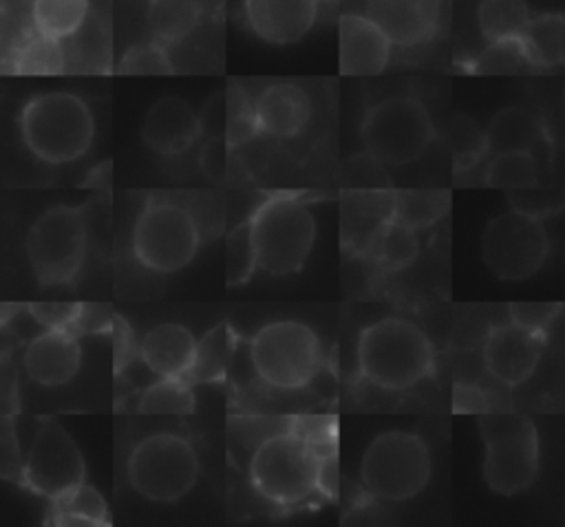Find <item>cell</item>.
Instances as JSON below:
<instances>
[{
  "instance_id": "cell-3",
  "label": "cell",
  "mask_w": 565,
  "mask_h": 527,
  "mask_svg": "<svg viewBox=\"0 0 565 527\" xmlns=\"http://www.w3.org/2000/svg\"><path fill=\"white\" fill-rule=\"evenodd\" d=\"M435 364L428 335L411 320L388 315L358 337V366L366 381L384 390H406L430 375Z\"/></svg>"
},
{
  "instance_id": "cell-43",
  "label": "cell",
  "mask_w": 565,
  "mask_h": 527,
  "mask_svg": "<svg viewBox=\"0 0 565 527\" xmlns=\"http://www.w3.org/2000/svg\"><path fill=\"white\" fill-rule=\"evenodd\" d=\"M113 355H115V373H121L132 359L135 355L139 353V346L135 342V335L128 326V322L119 315H115V322H113Z\"/></svg>"
},
{
  "instance_id": "cell-25",
  "label": "cell",
  "mask_w": 565,
  "mask_h": 527,
  "mask_svg": "<svg viewBox=\"0 0 565 527\" xmlns=\"http://www.w3.org/2000/svg\"><path fill=\"white\" fill-rule=\"evenodd\" d=\"M201 20V0H146V26L150 40L168 49L192 37Z\"/></svg>"
},
{
  "instance_id": "cell-24",
  "label": "cell",
  "mask_w": 565,
  "mask_h": 527,
  "mask_svg": "<svg viewBox=\"0 0 565 527\" xmlns=\"http://www.w3.org/2000/svg\"><path fill=\"white\" fill-rule=\"evenodd\" d=\"M543 139V123L534 112L521 106L501 108L486 126V143L490 157L503 152H534Z\"/></svg>"
},
{
  "instance_id": "cell-8",
  "label": "cell",
  "mask_w": 565,
  "mask_h": 527,
  "mask_svg": "<svg viewBox=\"0 0 565 527\" xmlns=\"http://www.w3.org/2000/svg\"><path fill=\"white\" fill-rule=\"evenodd\" d=\"M433 461L422 437L406 430L377 434L362 454L360 476L364 490L388 503L417 496L430 481Z\"/></svg>"
},
{
  "instance_id": "cell-10",
  "label": "cell",
  "mask_w": 565,
  "mask_h": 527,
  "mask_svg": "<svg viewBox=\"0 0 565 527\" xmlns=\"http://www.w3.org/2000/svg\"><path fill=\"white\" fill-rule=\"evenodd\" d=\"M128 481L152 503L183 498L199 478V454L177 432H154L135 443L128 454Z\"/></svg>"
},
{
  "instance_id": "cell-31",
  "label": "cell",
  "mask_w": 565,
  "mask_h": 527,
  "mask_svg": "<svg viewBox=\"0 0 565 527\" xmlns=\"http://www.w3.org/2000/svg\"><path fill=\"white\" fill-rule=\"evenodd\" d=\"M486 185L497 190H530L539 185V163L534 152L492 154L486 165Z\"/></svg>"
},
{
  "instance_id": "cell-27",
  "label": "cell",
  "mask_w": 565,
  "mask_h": 527,
  "mask_svg": "<svg viewBox=\"0 0 565 527\" xmlns=\"http://www.w3.org/2000/svg\"><path fill=\"white\" fill-rule=\"evenodd\" d=\"M4 68L20 75H57L66 71V55L60 42L22 31L11 53L4 55Z\"/></svg>"
},
{
  "instance_id": "cell-23",
  "label": "cell",
  "mask_w": 565,
  "mask_h": 527,
  "mask_svg": "<svg viewBox=\"0 0 565 527\" xmlns=\"http://www.w3.org/2000/svg\"><path fill=\"white\" fill-rule=\"evenodd\" d=\"M93 0H26V31L68 42L90 24Z\"/></svg>"
},
{
  "instance_id": "cell-22",
  "label": "cell",
  "mask_w": 565,
  "mask_h": 527,
  "mask_svg": "<svg viewBox=\"0 0 565 527\" xmlns=\"http://www.w3.org/2000/svg\"><path fill=\"white\" fill-rule=\"evenodd\" d=\"M199 340L179 322L152 326L139 342V357L157 377H188Z\"/></svg>"
},
{
  "instance_id": "cell-33",
  "label": "cell",
  "mask_w": 565,
  "mask_h": 527,
  "mask_svg": "<svg viewBox=\"0 0 565 527\" xmlns=\"http://www.w3.org/2000/svg\"><path fill=\"white\" fill-rule=\"evenodd\" d=\"M196 408V399L188 377H159L150 384L137 404L143 415H190Z\"/></svg>"
},
{
  "instance_id": "cell-1",
  "label": "cell",
  "mask_w": 565,
  "mask_h": 527,
  "mask_svg": "<svg viewBox=\"0 0 565 527\" xmlns=\"http://www.w3.org/2000/svg\"><path fill=\"white\" fill-rule=\"evenodd\" d=\"M324 443L331 439H316L300 428L263 439L249 459V481L256 494L280 507L307 501L327 478L331 452H322Z\"/></svg>"
},
{
  "instance_id": "cell-36",
  "label": "cell",
  "mask_w": 565,
  "mask_h": 527,
  "mask_svg": "<svg viewBox=\"0 0 565 527\" xmlns=\"http://www.w3.org/2000/svg\"><path fill=\"white\" fill-rule=\"evenodd\" d=\"M258 123L254 115V97H249L241 88L227 90V106H225V141L230 148L243 146L258 137Z\"/></svg>"
},
{
  "instance_id": "cell-14",
  "label": "cell",
  "mask_w": 565,
  "mask_h": 527,
  "mask_svg": "<svg viewBox=\"0 0 565 527\" xmlns=\"http://www.w3.org/2000/svg\"><path fill=\"white\" fill-rule=\"evenodd\" d=\"M324 0H241V20L265 44L300 42L318 22Z\"/></svg>"
},
{
  "instance_id": "cell-26",
  "label": "cell",
  "mask_w": 565,
  "mask_h": 527,
  "mask_svg": "<svg viewBox=\"0 0 565 527\" xmlns=\"http://www.w3.org/2000/svg\"><path fill=\"white\" fill-rule=\"evenodd\" d=\"M532 68H556L565 60V15L545 11L532 15L519 37Z\"/></svg>"
},
{
  "instance_id": "cell-30",
  "label": "cell",
  "mask_w": 565,
  "mask_h": 527,
  "mask_svg": "<svg viewBox=\"0 0 565 527\" xmlns=\"http://www.w3.org/2000/svg\"><path fill=\"white\" fill-rule=\"evenodd\" d=\"M232 355V331L227 322H218L210 329L196 346L194 364L190 368L188 379L192 381H221L227 375Z\"/></svg>"
},
{
  "instance_id": "cell-38",
  "label": "cell",
  "mask_w": 565,
  "mask_h": 527,
  "mask_svg": "<svg viewBox=\"0 0 565 527\" xmlns=\"http://www.w3.org/2000/svg\"><path fill=\"white\" fill-rule=\"evenodd\" d=\"M450 148L457 172L472 168L486 154H490L486 143V130H481L472 119L463 115H457L450 126Z\"/></svg>"
},
{
  "instance_id": "cell-18",
  "label": "cell",
  "mask_w": 565,
  "mask_h": 527,
  "mask_svg": "<svg viewBox=\"0 0 565 527\" xmlns=\"http://www.w3.org/2000/svg\"><path fill=\"white\" fill-rule=\"evenodd\" d=\"M395 218V192L353 190L340 203L342 249L351 256H369L371 247Z\"/></svg>"
},
{
  "instance_id": "cell-12",
  "label": "cell",
  "mask_w": 565,
  "mask_h": 527,
  "mask_svg": "<svg viewBox=\"0 0 565 527\" xmlns=\"http://www.w3.org/2000/svg\"><path fill=\"white\" fill-rule=\"evenodd\" d=\"M550 251L547 234L536 216L519 209L494 216L481 234L486 267L501 280H525L534 276Z\"/></svg>"
},
{
  "instance_id": "cell-40",
  "label": "cell",
  "mask_w": 565,
  "mask_h": 527,
  "mask_svg": "<svg viewBox=\"0 0 565 527\" xmlns=\"http://www.w3.org/2000/svg\"><path fill=\"white\" fill-rule=\"evenodd\" d=\"M561 313V302H512L510 304V318L512 322L547 335V326L556 320Z\"/></svg>"
},
{
  "instance_id": "cell-13",
  "label": "cell",
  "mask_w": 565,
  "mask_h": 527,
  "mask_svg": "<svg viewBox=\"0 0 565 527\" xmlns=\"http://www.w3.org/2000/svg\"><path fill=\"white\" fill-rule=\"evenodd\" d=\"M84 456L73 437L55 419H44L24 459L22 483L53 498L84 483Z\"/></svg>"
},
{
  "instance_id": "cell-42",
  "label": "cell",
  "mask_w": 565,
  "mask_h": 527,
  "mask_svg": "<svg viewBox=\"0 0 565 527\" xmlns=\"http://www.w3.org/2000/svg\"><path fill=\"white\" fill-rule=\"evenodd\" d=\"M115 322V313L106 304L97 302H82L79 313L73 324V333L77 335H97V333H110Z\"/></svg>"
},
{
  "instance_id": "cell-34",
  "label": "cell",
  "mask_w": 565,
  "mask_h": 527,
  "mask_svg": "<svg viewBox=\"0 0 565 527\" xmlns=\"http://www.w3.org/2000/svg\"><path fill=\"white\" fill-rule=\"evenodd\" d=\"M450 207V194L441 190L395 192V218L413 229L430 227Z\"/></svg>"
},
{
  "instance_id": "cell-41",
  "label": "cell",
  "mask_w": 565,
  "mask_h": 527,
  "mask_svg": "<svg viewBox=\"0 0 565 527\" xmlns=\"http://www.w3.org/2000/svg\"><path fill=\"white\" fill-rule=\"evenodd\" d=\"M82 302H29L26 313L44 329H73Z\"/></svg>"
},
{
  "instance_id": "cell-7",
  "label": "cell",
  "mask_w": 565,
  "mask_h": 527,
  "mask_svg": "<svg viewBox=\"0 0 565 527\" xmlns=\"http://www.w3.org/2000/svg\"><path fill=\"white\" fill-rule=\"evenodd\" d=\"M254 373L271 388L307 386L322 366V346L311 326L300 320H274L249 340Z\"/></svg>"
},
{
  "instance_id": "cell-21",
  "label": "cell",
  "mask_w": 565,
  "mask_h": 527,
  "mask_svg": "<svg viewBox=\"0 0 565 527\" xmlns=\"http://www.w3.org/2000/svg\"><path fill=\"white\" fill-rule=\"evenodd\" d=\"M22 364L26 375L42 386L68 384L82 364L77 333L71 329H44L26 344Z\"/></svg>"
},
{
  "instance_id": "cell-11",
  "label": "cell",
  "mask_w": 565,
  "mask_h": 527,
  "mask_svg": "<svg viewBox=\"0 0 565 527\" xmlns=\"http://www.w3.org/2000/svg\"><path fill=\"white\" fill-rule=\"evenodd\" d=\"M86 221L79 207L53 205L29 227L26 260L42 287L68 284L86 256Z\"/></svg>"
},
{
  "instance_id": "cell-15",
  "label": "cell",
  "mask_w": 565,
  "mask_h": 527,
  "mask_svg": "<svg viewBox=\"0 0 565 527\" xmlns=\"http://www.w3.org/2000/svg\"><path fill=\"white\" fill-rule=\"evenodd\" d=\"M545 335L516 322L492 326L483 342L486 370L505 386L523 384L539 366Z\"/></svg>"
},
{
  "instance_id": "cell-6",
  "label": "cell",
  "mask_w": 565,
  "mask_h": 527,
  "mask_svg": "<svg viewBox=\"0 0 565 527\" xmlns=\"http://www.w3.org/2000/svg\"><path fill=\"white\" fill-rule=\"evenodd\" d=\"M486 443L483 478L497 494L512 496L530 487L539 472V434L532 419L519 412L479 415Z\"/></svg>"
},
{
  "instance_id": "cell-4",
  "label": "cell",
  "mask_w": 565,
  "mask_h": 527,
  "mask_svg": "<svg viewBox=\"0 0 565 527\" xmlns=\"http://www.w3.org/2000/svg\"><path fill=\"white\" fill-rule=\"evenodd\" d=\"M360 139L364 152L377 163L402 168L424 157L435 139V123L422 99L388 95L364 110Z\"/></svg>"
},
{
  "instance_id": "cell-16",
  "label": "cell",
  "mask_w": 565,
  "mask_h": 527,
  "mask_svg": "<svg viewBox=\"0 0 565 527\" xmlns=\"http://www.w3.org/2000/svg\"><path fill=\"white\" fill-rule=\"evenodd\" d=\"M386 31L362 9L347 11L338 20V53L342 75H380L393 55Z\"/></svg>"
},
{
  "instance_id": "cell-5",
  "label": "cell",
  "mask_w": 565,
  "mask_h": 527,
  "mask_svg": "<svg viewBox=\"0 0 565 527\" xmlns=\"http://www.w3.org/2000/svg\"><path fill=\"white\" fill-rule=\"evenodd\" d=\"M258 269L271 276L300 271L313 249L316 218L305 201L287 194L265 198L249 218Z\"/></svg>"
},
{
  "instance_id": "cell-44",
  "label": "cell",
  "mask_w": 565,
  "mask_h": 527,
  "mask_svg": "<svg viewBox=\"0 0 565 527\" xmlns=\"http://www.w3.org/2000/svg\"><path fill=\"white\" fill-rule=\"evenodd\" d=\"M227 150H232L230 148V143L225 141V137H212L205 146H203V150H201V157H199V163H201V168H203V172L210 176V179H214V181H221L223 176H225V172H227Z\"/></svg>"
},
{
  "instance_id": "cell-19",
  "label": "cell",
  "mask_w": 565,
  "mask_h": 527,
  "mask_svg": "<svg viewBox=\"0 0 565 527\" xmlns=\"http://www.w3.org/2000/svg\"><path fill=\"white\" fill-rule=\"evenodd\" d=\"M201 132V115L177 95L152 101L141 119V139L159 157L183 154L194 146Z\"/></svg>"
},
{
  "instance_id": "cell-28",
  "label": "cell",
  "mask_w": 565,
  "mask_h": 527,
  "mask_svg": "<svg viewBox=\"0 0 565 527\" xmlns=\"http://www.w3.org/2000/svg\"><path fill=\"white\" fill-rule=\"evenodd\" d=\"M49 514L51 516L46 523H53V525H108L110 523L106 501L95 487L86 483H79L53 496Z\"/></svg>"
},
{
  "instance_id": "cell-37",
  "label": "cell",
  "mask_w": 565,
  "mask_h": 527,
  "mask_svg": "<svg viewBox=\"0 0 565 527\" xmlns=\"http://www.w3.org/2000/svg\"><path fill=\"white\" fill-rule=\"evenodd\" d=\"M172 71L174 62L170 49L154 40L132 44L117 64V73L124 75H168Z\"/></svg>"
},
{
  "instance_id": "cell-17",
  "label": "cell",
  "mask_w": 565,
  "mask_h": 527,
  "mask_svg": "<svg viewBox=\"0 0 565 527\" xmlns=\"http://www.w3.org/2000/svg\"><path fill=\"white\" fill-rule=\"evenodd\" d=\"M362 11L386 31L397 49H417L437 35L444 0H362Z\"/></svg>"
},
{
  "instance_id": "cell-20",
  "label": "cell",
  "mask_w": 565,
  "mask_h": 527,
  "mask_svg": "<svg viewBox=\"0 0 565 527\" xmlns=\"http://www.w3.org/2000/svg\"><path fill=\"white\" fill-rule=\"evenodd\" d=\"M311 97L296 82H271L254 95L258 132L271 139L298 137L311 119Z\"/></svg>"
},
{
  "instance_id": "cell-9",
  "label": "cell",
  "mask_w": 565,
  "mask_h": 527,
  "mask_svg": "<svg viewBox=\"0 0 565 527\" xmlns=\"http://www.w3.org/2000/svg\"><path fill=\"white\" fill-rule=\"evenodd\" d=\"M196 214L170 198H148L132 225V254L150 271L174 273L201 247Z\"/></svg>"
},
{
  "instance_id": "cell-35",
  "label": "cell",
  "mask_w": 565,
  "mask_h": 527,
  "mask_svg": "<svg viewBox=\"0 0 565 527\" xmlns=\"http://www.w3.org/2000/svg\"><path fill=\"white\" fill-rule=\"evenodd\" d=\"M258 269V254L252 236V223L236 225L225 238V282L227 287L245 284Z\"/></svg>"
},
{
  "instance_id": "cell-32",
  "label": "cell",
  "mask_w": 565,
  "mask_h": 527,
  "mask_svg": "<svg viewBox=\"0 0 565 527\" xmlns=\"http://www.w3.org/2000/svg\"><path fill=\"white\" fill-rule=\"evenodd\" d=\"M417 229L393 218L371 247L369 256L377 262V267H382V271L393 273L406 269L417 258Z\"/></svg>"
},
{
  "instance_id": "cell-29",
  "label": "cell",
  "mask_w": 565,
  "mask_h": 527,
  "mask_svg": "<svg viewBox=\"0 0 565 527\" xmlns=\"http://www.w3.org/2000/svg\"><path fill=\"white\" fill-rule=\"evenodd\" d=\"M532 20L525 0H479L477 26L486 42L516 40Z\"/></svg>"
},
{
  "instance_id": "cell-39",
  "label": "cell",
  "mask_w": 565,
  "mask_h": 527,
  "mask_svg": "<svg viewBox=\"0 0 565 527\" xmlns=\"http://www.w3.org/2000/svg\"><path fill=\"white\" fill-rule=\"evenodd\" d=\"M525 66H530V62L523 53V46H521L519 37L516 40L488 42L486 51H481L472 62L475 73H490V75L516 73Z\"/></svg>"
},
{
  "instance_id": "cell-2",
  "label": "cell",
  "mask_w": 565,
  "mask_h": 527,
  "mask_svg": "<svg viewBox=\"0 0 565 527\" xmlns=\"http://www.w3.org/2000/svg\"><path fill=\"white\" fill-rule=\"evenodd\" d=\"M26 150L42 163L66 165L82 159L95 141V117L84 97L46 90L29 97L18 115Z\"/></svg>"
},
{
  "instance_id": "cell-46",
  "label": "cell",
  "mask_w": 565,
  "mask_h": 527,
  "mask_svg": "<svg viewBox=\"0 0 565 527\" xmlns=\"http://www.w3.org/2000/svg\"><path fill=\"white\" fill-rule=\"evenodd\" d=\"M86 179H88L86 185H90V187H106L110 183V161L93 168Z\"/></svg>"
},
{
  "instance_id": "cell-45",
  "label": "cell",
  "mask_w": 565,
  "mask_h": 527,
  "mask_svg": "<svg viewBox=\"0 0 565 527\" xmlns=\"http://www.w3.org/2000/svg\"><path fill=\"white\" fill-rule=\"evenodd\" d=\"M452 408H455V412L483 415V412H488V399L481 388L470 386V384H457L452 390Z\"/></svg>"
}]
</instances>
